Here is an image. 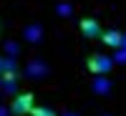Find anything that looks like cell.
Segmentation results:
<instances>
[{
    "mask_svg": "<svg viewBox=\"0 0 126 116\" xmlns=\"http://www.w3.org/2000/svg\"><path fill=\"white\" fill-rule=\"evenodd\" d=\"M88 71L93 73V76H103V73H109L111 71V66H113V61L111 58H106V56H101V53H93L91 58H88Z\"/></svg>",
    "mask_w": 126,
    "mask_h": 116,
    "instance_id": "cell-1",
    "label": "cell"
},
{
    "mask_svg": "<svg viewBox=\"0 0 126 116\" xmlns=\"http://www.w3.org/2000/svg\"><path fill=\"white\" fill-rule=\"evenodd\" d=\"M33 101H35V96H33L30 91H28V93H18L15 101H13V106H10V111H13V114H30V111L35 109Z\"/></svg>",
    "mask_w": 126,
    "mask_h": 116,
    "instance_id": "cell-2",
    "label": "cell"
},
{
    "mask_svg": "<svg viewBox=\"0 0 126 116\" xmlns=\"http://www.w3.org/2000/svg\"><path fill=\"white\" fill-rule=\"evenodd\" d=\"M81 33L86 35V38H101L103 30H101V25H98V20L86 18V20H81Z\"/></svg>",
    "mask_w": 126,
    "mask_h": 116,
    "instance_id": "cell-3",
    "label": "cell"
},
{
    "mask_svg": "<svg viewBox=\"0 0 126 116\" xmlns=\"http://www.w3.org/2000/svg\"><path fill=\"white\" fill-rule=\"evenodd\" d=\"M101 38H103V43H106V46H111V48L124 46V33H119V30H106V33H103Z\"/></svg>",
    "mask_w": 126,
    "mask_h": 116,
    "instance_id": "cell-4",
    "label": "cell"
},
{
    "mask_svg": "<svg viewBox=\"0 0 126 116\" xmlns=\"http://www.w3.org/2000/svg\"><path fill=\"white\" fill-rule=\"evenodd\" d=\"M91 86H93V91H96V93H101V96H103V93H111V81H106L103 76H96Z\"/></svg>",
    "mask_w": 126,
    "mask_h": 116,
    "instance_id": "cell-5",
    "label": "cell"
},
{
    "mask_svg": "<svg viewBox=\"0 0 126 116\" xmlns=\"http://www.w3.org/2000/svg\"><path fill=\"white\" fill-rule=\"evenodd\" d=\"M28 73H30L33 78H43L46 73H48V68H46V63H40V61H33V63L28 66Z\"/></svg>",
    "mask_w": 126,
    "mask_h": 116,
    "instance_id": "cell-6",
    "label": "cell"
},
{
    "mask_svg": "<svg viewBox=\"0 0 126 116\" xmlns=\"http://www.w3.org/2000/svg\"><path fill=\"white\" fill-rule=\"evenodd\" d=\"M30 116H56V111L48 109V106H35L33 111H30Z\"/></svg>",
    "mask_w": 126,
    "mask_h": 116,
    "instance_id": "cell-7",
    "label": "cell"
},
{
    "mask_svg": "<svg viewBox=\"0 0 126 116\" xmlns=\"http://www.w3.org/2000/svg\"><path fill=\"white\" fill-rule=\"evenodd\" d=\"M25 38H28V40H38V38H40V28H38V25L25 28Z\"/></svg>",
    "mask_w": 126,
    "mask_h": 116,
    "instance_id": "cell-8",
    "label": "cell"
},
{
    "mask_svg": "<svg viewBox=\"0 0 126 116\" xmlns=\"http://www.w3.org/2000/svg\"><path fill=\"white\" fill-rule=\"evenodd\" d=\"M58 13H61L63 18H66V15H71V13H73V8H71L68 3H61V5H58Z\"/></svg>",
    "mask_w": 126,
    "mask_h": 116,
    "instance_id": "cell-9",
    "label": "cell"
},
{
    "mask_svg": "<svg viewBox=\"0 0 126 116\" xmlns=\"http://www.w3.org/2000/svg\"><path fill=\"white\" fill-rule=\"evenodd\" d=\"M116 61H119V63H126V50H121V53L116 56Z\"/></svg>",
    "mask_w": 126,
    "mask_h": 116,
    "instance_id": "cell-10",
    "label": "cell"
},
{
    "mask_svg": "<svg viewBox=\"0 0 126 116\" xmlns=\"http://www.w3.org/2000/svg\"><path fill=\"white\" fill-rule=\"evenodd\" d=\"M63 116H76V114H71V111H68V114H63Z\"/></svg>",
    "mask_w": 126,
    "mask_h": 116,
    "instance_id": "cell-11",
    "label": "cell"
},
{
    "mask_svg": "<svg viewBox=\"0 0 126 116\" xmlns=\"http://www.w3.org/2000/svg\"><path fill=\"white\" fill-rule=\"evenodd\" d=\"M124 46H126V35H124Z\"/></svg>",
    "mask_w": 126,
    "mask_h": 116,
    "instance_id": "cell-12",
    "label": "cell"
}]
</instances>
